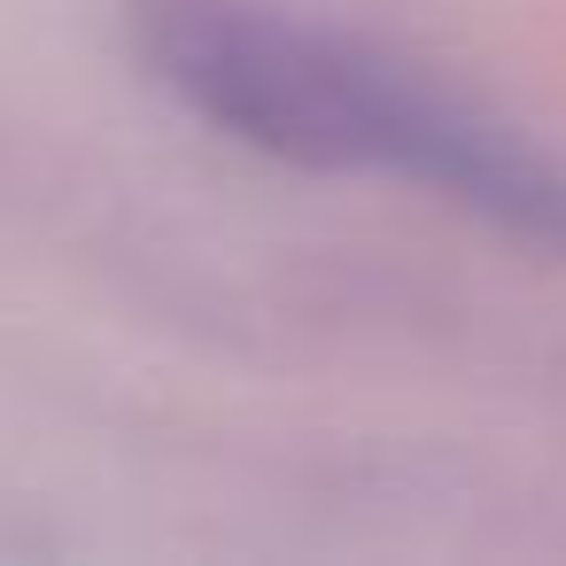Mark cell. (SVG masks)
Instances as JSON below:
<instances>
[{
	"instance_id": "obj_1",
	"label": "cell",
	"mask_w": 566,
	"mask_h": 566,
	"mask_svg": "<svg viewBox=\"0 0 566 566\" xmlns=\"http://www.w3.org/2000/svg\"><path fill=\"white\" fill-rule=\"evenodd\" d=\"M133 55L226 140L295 171H380L566 256V171L388 55L264 0H125Z\"/></svg>"
}]
</instances>
